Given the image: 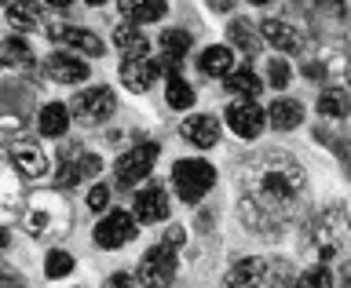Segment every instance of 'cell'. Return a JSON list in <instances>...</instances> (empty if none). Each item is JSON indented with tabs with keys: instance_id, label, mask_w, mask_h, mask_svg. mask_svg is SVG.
<instances>
[{
	"instance_id": "cell-9",
	"label": "cell",
	"mask_w": 351,
	"mask_h": 288,
	"mask_svg": "<svg viewBox=\"0 0 351 288\" xmlns=\"http://www.w3.org/2000/svg\"><path fill=\"white\" fill-rule=\"evenodd\" d=\"M11 164L26 175V179H40L44 172H48V153H44V146L37 139H15L11 142Z\"/></svg>"
},
{
	"instance_id": "cell-25",
	"label": "cell",
	"mask_w": 351,
	"mask_h": 288,
	"mask_svg": "<svg viewBox=\"0 0 351 288\" xmlns=\"http://www.w3.org/2000/svg\"><path fill=\"white\" fill-rule=\"evenodd\" d=\"M66 128H70V106L51 103V106H44V109H40V135L62 139V135H66Z\"/></svg>"
},
{
	"instance_id": "cell-34",
	"label": "cell",
	"mask_w": 351,
	"mask_h": 288,
	"mask_svg": "<svg viewBox=\"0 0 351 288\" xmlns=\"http://www.w3.org/2000/svg\"><path fill=\"white\" fill-rule=\"evenodd\" d=\"M106 205H110V190H106V186H92V194H88V208H92V212H106Z\"/></svg>"
},
{
	"instance_id": "cell-28",
	"label": "cell",
	"mask_w": 351,
	"mask_h": 288,
	"mask_svg": "<svg viewBox=\"0 0 351 288\" xmlns=\"http://www.w3.org/2000/svg\"><path fill=\"white\" fill-rule=\"evenodd\" d=\"M227 37H230V44H234V48H241L245 55H252V51L260 48V26H252L249 18H234V22H230Z\"/></svg>"
},
{
	"instance_id": "cell-39",
	"label": "cell",
	"mask_w": 351,
	"mask_h": 288,
	"mask_svg": "<svg viewBox=\"0 0 351 288\" xmlns=\"http://www.w3.org/2000/svg\"><path fill=\"white\" fill-rule=\"evenodd\" d=\"M48 4H51V8H70L73 0H48Z\"/></svg>"
},
{
	"instance_id": "cell-16",
	"label": "cell",
	"mask_w": 351,
	"mask_h": 288,
	"mask_svg": "<svg viewBox=\"0 0 351 288\" xmlns=\"http://www.w3.org/2000/svg\"><path fill=\"white\" fill-rule=\"evenodd\" d=\"M48 37L55 44H66V48H77V51H84V55H92V59H99L103 55V40L95 37L92 29H77V26H55Z\"/></svg>"
},
{
	"instance_id": "cell-31",
	"label": "cell",
	"mask_w": 351,
	"mask_h": 288,
	"mask_svg": "<svg viewBox=\"0 0 351 288\" xmlns=\"http://www.w3.org/2000/svg\"><path fill=\"white\" fill-rule=\"evenodd\" d=\"M161 51L169 55V59H183V55L191 51V33L186 29H165L161 33Z\"/></svg>"
},
{
	"instance_id": "cell-1",
	"label": "cell",
	"mask_w": 351,
	"mask_h": 288,
	"mask_svg": "<svg viewBox=\"0 0 351 288\" xmlns=\"http://www.w3.org/2000/svg\"><path fill=\"white\" fill-rule=\"evenodd\" d=\"M304 197L307 175L282 150L256 153L238 175V215L260 237H278V230L300 212Z\"/></svg>"
},
{
	"instance_id": "cell-41",
	"label": "cell",
	"mask_w": 351,
	"mask_h": 288,
	"mask_svg": "<svg viewBox=\"0 0 351 288\" xmlns=\"http://www.w3.org/2000/svg\"><path fill=\"white\" fill-rule=\"evenodd\" d=\"M249 4H260L263 8V4H271V0H249Z\"/></svg>"
},
{
	"instance_id": "cell-15",
	"label": "cell",
	"mask_w": 351,
	"mask_h": 288,
	"mask_svg": "<svg viewBox=\"0 0 351 288\" xmlns=\"http://www.w3.org/2000/svg\"><path fill=\"white\" fill-rule=\"evenodd\" d=\"M44 70H48V77H51V81H59V84H81V81H88V62L73 59L70 51H51L48 62H44Z\"/></svg>"
},
{
	"instance_id": "cell-36",
	"label": "cell",
	"mask_w": 351,
	"mask_h": 288,
	"mask_svg": "<svg viewBox=\"0 0 351 288\" xmlns=\"http://www.w3.org/2000/svg\"><path fill=\"white\" fill-rule=\"evenodd\" d=\"M165 241H169V245H176V248H180L183 241H186V230H183V226H169V230H165Z\"/></svg>"
},
{
	"instance_id": "cell-37",
	"label": "cell",
	"mask_w": 351,
	"mask_h": 288,
	"mask_svg": "<svg viewBox=\"0 0 351 288\" xmlns=\"http://www.w3.org/2000/svg\"><path fill=\"white\" fill-rule=\"evenodd\" d=\"M208 8H213V11H223V15H227V11L234 8V0H208Z\"/></svg>"
},
{
	"instance_id": "cell-23",
	"label": "cell",
	"mask_w": 351,
	"mask_h": 288,
	"mask_svg": "<svg viewBox=\"0 0 351 288\" xmlns=\"http://www.w3.org/2000/svg\"><path fill=\"white\" fill-rule=\"evenodd\" d=\"M197 70H202L205 77H227L230 70H234V51L230 48H205L202 59H197Z\"/></svg>"
},
{
	"instance_id": "cell-30",
	"label": "cell",
	"mask_w": 351,
	"mask_h": 288,
	"mask_svg": "<svg viewBox=\"0 0 351 288\" xmlns=\"http://www.w3.org/2000/svg\"><path fill=\"white\" fill-rule=\"evenodd\" d=\"M165 99H169V106H172V109H191V106H194V88L186 84L180 73H172V77H169V92H165Z\"/></svg>"
},
{
	"instance_id": "cell-20",
	"label": "cell",
	"mask_w": 351,
	"mask_h": 288,
	"mask_svg": "<svg viewBox=\"0 0 351 288\" xmlns=\"http://www.w3.org/2000/svg\"><path fill=\"white\" fill-rule=\"evenodd\" d=\"M121 4V15L128 22H158L165 11H169V0H117Z\"/></svg>"
},
{
	"instance_id": "cell-40",
	"label": "cell",
	"mask_w": 351,
	"mask_h": 288,
	"mask_svg": "<svg viewBox=\"0 0 351 288\" xmlns=\"http://www.w3.org/2000/svg\"><path fill=\"white\" fill-rule=\"evenodd\" d=\"M0 248H8V230L0 226Z\"/></svg>"
},
{
	"instance_id": "cell-2",
	"label": "cell",
	"mask_w": 351,
	"mask_h": 288,
	"mask_svg": "<svg viewBox=\"0 0 351 288\" xmlns=\"http://www.w3.org/2000/svg\"><path fill=\"white\" fill-rule=\"evenodd\" d=\"M19 219L33 241H48V237H62L73 226V208L59 197V190H37L22 201Z\"/></svg>"
},
{
	"instance_id": "cell-11",
	"label": "cell",
	"mask_w": 351,
	"mask_h": 288,
	"mask_svg": "<svg viewBox=\"0 0 351 288\" xmlns=\"http://www.w3.org/2000/svg\"><path fill=\"white\" fill-rule=\"evenodd\" d=\"M136 237V215L128 212H110L103 223L95 226V245L99 248H121Z\"/></svg>"
},
{
	"instance_id": "cell-33",
	"label": "cell",
	"mask_w": 351,
	"mask_h": 288,
	"mask_svg": "<svg viewBox=\"0 0 351 288\" xmlns=\"http://www.w3.org/2000/svg\"><path fill=\"white\" fill-rule=\"evenodd\" d=\"M267 73H271V88H289V62L285 59H271Z\"/></svg>"
},
{
	"instance_id": "cell-12",
	"label": "cell",
	"mask_w": 351,
	"mask_h": 288,
	"mask_svg": "<svg viewBox=\"0 0 351 288\" xmlns=\"http://www.w3.org/2000/svg\"><path fill=\"white\" fill-rule=\"evenodd\" d=\"M227 125L234 135L241 139H256L263 131V109L252 103V99H241V103H230L227 106Z\"/></svg>"
},
{
	"instance_id": "cell-43",
	"label": "cell",
	"mask_w": 351,
	"mask_h": 288,
	"mask_svg": "<svg viewBox=\"0 0 351 288\" xmlns=\"http://www.w3.org/2000/svg\"><path fill=\"white\" fill-rule=\"evenodd\" d=\"M348 81H351V62H348Z\"/></svg>"
},
{
	"instance_id": "cell-26",
	"label": "cell",
	"mask_w": 351,
	"mask_h": 288,
	"mask_svg": "<svg viewBox=\"0 0 351 288\" xmlns=\"http://www.w3.org/2000/svg\"><path fill=\"white\" fill-rule=\"evenodd\" d=\"M114 44L121 51H125V59H136V55H150V40H147V33H139L136 26H121L114 29Z\"/></svg>"
},
{
	"instance_id": "cell-18",
	"label": "cell",
	"mask_w": 351,
	"mask_h": 288,
	"mask_svg": "<svg viewBox=\"0 0 351 288\" xmlns=\"http://www.w3.org/2000/svg\"><path fill=\"white\" fill-rule=\"evenodd\" d=\"M260 37L274 44L278 51H300V33H296L289 22H282V18H263V26H260Z\"/></svg>"
},
{
	"instance_id": "cell-38",
	"label": "cell",
	"mask_w": 351,
	"mask_h": 288,
	"mask_svg": "<svg viewBox=\"0 0 351 288\" xmlns=\"http://www.w3.org/2000/svg\"><path fill=\"white\" fill-rule=\"evenodd\" d=\"M136 278H128V274H114V278H110V285H132Z\"/></svg>"
},
{
	"instance_id": "cell-13",
	"label": "cell",
	"mask_w": 351,
	"mask_h": 288,
	"mask_svg": "<svg viewBox=\"0 0 351 288\" xmlns=\"http://www.w3.org/2000/svg\"><path fill=\"white\" fill-rule=\"evenodd\" d=\"M22 201H26V197H22V172L15 164L0 161V223L11 215H19Z\"/></svg>"
},
{
	"instance_id": "cell-4",
	"label": "cell",
	"mask_w": 351,
	"mask_h": 288,
	"mask_svg": "<svg viewBox=\"0 0 351 288\" xmlns=\"http://www.w3.org/2000/svg\"><path fill=\"white\" fill-rule=\"evenodd\" d=\"M213 183H216L213 164H205L197 157H186V161L172 164V186H176V194H180V201H186V205L202 201V197L213 190Z\"/></svg>"
},
{
	"instance_id": "cell-24",
	"label": "cell",
	"mask_w": 351,
	"mask_h": 288,
	"mask_svg": "<svg viewBox=\"0 0 351 288\" xmlns=\"http://www.w3.org/2000/svg\"><path fill=\"white\" fill-rule=\"evenodd\" d=\"M318 114L329 117V120H344L351 114V95L348 88H326L322 95H318Z\"/></svg>"
},
{
	"instance_id": "cell-21",
	"label": "cell",
	"mask_w": 351,
	"mask_h": 288,
	"mask_svg": "<svg viewBox=\"0 0 351 288\" xmlns=\"http://www.w3.org/2000/svg\"><path fill=\"white\" fill-rule=\"evenodd\" d=\"M8 26L19 33H29L40 26V4L37 0H11L8 4Z\"/></svg>"
},
{
	"instance_id": "cell-5",
	"label": "cell",
	"mask_w": 351,
	"mask_h": 288,
	"mask_svg": "<svg viewBox=\"0 0 351 288\" xmlns=\"http://www.w3.org/2000/svg\"><path fill=\"white\" fill-rule=\"evenodd\" d=\"M293 274L285 267V259H241L230 267L227 285H289Z\"/></svg>"
},
{
	"instance_id": "cell-32",
	"label": "cell",
	"mask_w": 351,
	"mask_h": 288,
	"mask_svg": "<svg viewBox=\"0 0 351 288\" xmlns=\"http://www.w3.org/2000/svg\"><path fill=\"white\" fill-rule=\"evenodd\" d=\"M73 270V259L66 256V252H48V263H44V274L55 281V278H66V274Z\"/></svg>"
},
{
	"instance_id": "cell-42",
	"label": "cell",
	"mask_w": 351,
	"mask_h": 288,
	"mask_svg": "<svg viewBox=\"0 0 351 288\" xmlns=\"http://www.w3.org/2000/svg\"><path fill=\"white\" fill-rule=\"evenodd\" d=\"M88 4H106V0H88Z\"/></svg>"
},
{
	"instance_id": "cell-27",
	"label": "cell",
	"mask_w": 351,
	"mask_h": 288,
	"mask_svg": "<svg viewBox=\"0 0 351 288\" xmlns=\"http://www.w3.org/2000/svg\"><path fill=\"white\" fill-rule=\"evenodd\" d=\"M0 66L4 70H26V66H33V55H29V44L11 37L0 44Z\"/></svg>"
},
{
	"instance_id": "cell-35",
	"label": "cell",
	"mask_w": 351,
	"mask_h": 288,
	"mask_svg": "<svg viewBox=\"0 0 351 288\" xmlns=\"http://www.w3.org/2000/svg\"><path fill=\"white\" fill-rule=\"evenodd\" d=\"M296 281H300V285H315V288H318V285H322V288H326V285H333V278H329V270H326V267L307 270L304 278H296Z\"/></svg>"
},
{
	"instance_id": "cell-3",
	"label": "cell",
	"mask_w": 351,
	"mask_h": 288,
	"mask_svg": "<svg viewBox=\"0 0 351 288\" xmlns=\"http://www.w3.org/2000/svg\"><path fill=\"white\" fill-rule=\"evenodd\" d=\"M351 241V219L344 208H326V212H318L311 219V226H307V252L318 259V263H329L337 259L340 252L348 248Z\"/></svg>"
},
{
	"instance_id": "cell-6",
	"label": "cell",
	"mask_w": 351,
	"mask_h": 288,
	"mask_svg": "<svg viewBox=\"0 0 351 288\" xmlns=\"http://www.w3.org/2000/svg\"><path fill=\"white\" fill-rule=\"evenodd\" d=\"M176 267H180V259H176V245L169 241H161V245L147 248V256L139 259V278L143 285H169L176 278Z\"/></svg>"
},
{
	"instance_id": "cell-14",
	"label": "cell",
	"mask_w": 351,
	"mask_h": 288,
	"mask_svg": "<svg viewBox=\"0 0 351 288\" xmlns=\"http://www.w3.org/2000/svg\"><path fill=\"white\" fill-rule=\"evenodd\" d=\"M165 215H169V194H165V186L147 183L136 194V219L150 226V223H161Z\"/></svg>"
},
{
	"instance_id": "cell-7",
	"label": "cell",
	"mask_w": 351,
	"mask_h": 288,
	"mask_svg": "<svg viewBox=\"0 0 351 288\" xmlns=\"http://www.w3.org/2000/svg\"><path fill=\"white\" fill-rule=\"evenodd\" d=\"M117 106V95L110 92V88H88V92H81L70 103V114L81 120V125H103V120L114 114Z\"/></svg>"
},
{
	"instance_id": "cell-8",
	"label": "cell",
	"mask_w": 351,
	"mask_h": 288,
	"mask_svg": "<svg viewBox=\"0 0 351 288\" xmlns=\"http://www.w3.org/2000/svg\"><path fill=\"white\" fill-rule=\"evenodd\" d=\"M154 161H158V142H139V146H132L128 153H121L117 157V186H136L139 179H147Z\"/></svg>"
},
{
	"instance_id": "cell-10",
	"label": "cell",
	"mask_w": 351,
	"mask_h": 288,
	"mask_svg": "<svg viewBox=\"0 0 351 288\" xmlns=\"http://www.w3.org/2000/svg\"><path fill=\"white\" fill-rule=\"evenodd\" d=\"M161 73V62L150 59V55H136V59H125L121 62V84L128 88V92H150L154 81H158Z\"/></svg>"
},
{
	"instance_id": "cell-19",
	"label": "cell",
	"mask_w": 351,
	"mask_h": 288,
	"mask_svg": "<svg viewBox=\"0 0 351 288\" xmlns=\"http://www.w3.org/2000/svg\"><path fill=\"white\" fill-rule=\"evenodd\" d=\"M99 168H103V161L95 157V153H81L77 161H62V168H59V186L62 190H70V186H77L84 179V175H95Z\"/></svg>"
},
{
	"instance_id": "cell-17",
	"label": "cell",
	"mask_w": 351,
	"mask_h": 288,
	"mask_svg": "<svg viewBox=\"0 0 351 288\" xmlns=\"http://www.w3.org/2000/svg\"><path fill=\"white\" fill-rule=\"evenodd\" d=\"M180 135L191 142V146L208 150V146H216V142H219V120L208 117V114H202V117H186L183 128H180Z\"/></svg>"
},
{
	"instance_id": "cell-22",
	"label": "cell",
	"mask_w": 351,
	"mask_h": 288,
	"mask_svg": "<svg viewBox=\"0 0 351 288\" xmlns=\"http://www.w3.org/2000/svg\"><path fill=\"white\" fill-rule=\"evenodd\" d=\"M267 120H271V128H278V131H293V128H300V120H304V106L293 103V99H278V103H271Z\"/></svg>"
},
{
	"instance_id": "cell-29",
	"label": "cell",
	"mask_w": 351,
	"mask_h": 288,
	"mask_svg": "<svg viewBox=\"0 0 351 288\" xmlns=\"http://www.w3.org/2000/svg\"><path fill=\"white\" fill-rule=\"evenodd\" d=\"M227 88H230L234 95H241V99H256L263 84H260V77L245 66V70H230V73H227Z\"/></svg>"
}]
</instances>
